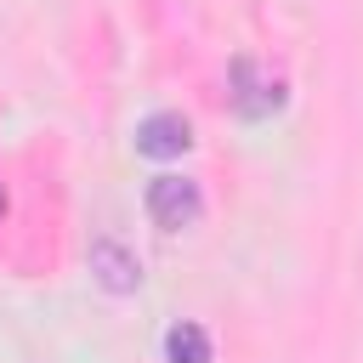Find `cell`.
Returning <instances> with one entry per match:
<instances>
[{
  "label": "cell",
  "mask_w": 363,
  "mask_h": 363,
  "mask_svg": "<svg viewBox=\"0 0 363 363\" xmlns=\"http://www.w3.org/2000/svg\"><path fill=\"white\" fill-rule=\"evenodd\" d=\"M142 204H147V216H153L164 233H182V227H193V221L204 216V193H199V182H187V176H153L147 193H142Z\"/></svg>",
  "instance_id": "cell-1"
},
{
  "label": "cell",
  "mask_w": 363,
  "mask_h": 363,
  "mask_svg": "<svg viewBox=\"0 0 363 363\" xmlns=\"http://www.w3.org/2000/svg\"><path fill=\"white\" fill-rule=\"evenodd\" d=\"M227 85H233L227 96H233V108H238L244 119H267V113L284 102V79H278V74H267L261 62H250V57H238V62H233V79H227Z\"/></svg>",
  "instance_id": "cell-2"
},
{
  "label": "cell",
  "mask_w": 363,
  "mask_h": 363,
  "mask_svg": "<svg viewBox=\"0 0 363 363\" xmlns=\"http://www.w3.org/2000/svg\"><path fill=\"white\" fill-rule=\"evenodd\" d=\"M85 267H91V278H96L108 295H130V289L142 284V261H136L119 238H96L91 255H85Z\"/></svg>",
  "instance_id": "cell-3"
},
{
  "label": "cell",
  "mask_w": 363,
  "mask_h": 363,
  "mask_svg": "<svg viewBox=\"0 0 363 363\" xmlns=\"http://www.w3.org/2000/svg\"><path fill=\"white\" fill-rule=\"evenodd\" d=\"M187 142H193V125L176 108H159L136 125V153H147V159H176V153H187Z\"/></svg>",
  "instance_id": "cell-4"
},
{
  "label": "cell",
  "mask_w": 363,
  "mask_h": 363,
  "mask_svg": "<svg viewBox=\"0 0 363 363\" xmlns=\"http://www.w3.org/2000/svg\"><path fill=\"white\" fill-rule=\"evenodd\" d=\"M164 363H210V335L199 323H170L164 329Z\"/></svg>",
  "instance_id": "cell-5"
},
{
  "label": "cell",
  "mask_w": 363,
  "mask_h": 363,
  "mask_svg": "<svg viewBox=\"0 0 363 363\" xmlns=\"http://www.w3.org/2000/svg\"><path fill=\"white\" fill-rule=\"evenodd\" d=\"M0 216H6V187H0Z\"/></svg>",
  "instance_id": "cell-6"
}]
</instances>
